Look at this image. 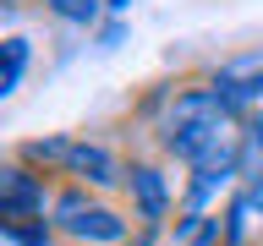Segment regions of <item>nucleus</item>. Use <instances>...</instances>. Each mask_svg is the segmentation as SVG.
Returning <instances> with one entry per match:
<instances>
[{
	"mask_svg": "<svg viewBox=\"0 0 263 246\" xmlns=\"http://www.w3.org/2000/svg\"><path fill=\"white\" fill-rule=\"evenodd\" d=\"M49 219H55L66 246H121L132 230H137L132 208L110 202V192H93V186H82V180H61Z\"/></svg>",
	"mask_w": 263,
	"mask_h": 246,
	"instance_id": "obj_1",
	"label": "nucleus"
},
{
	"mask_svg": "<svg viewBox=\"0 0 263 246\" xmlns=\"http://www.w3.org/2000/svg\"><path fill=\"white\" fill-rule=\"evenodd\" d=\"M121 197H126V208H132L137 224L170 230V219H176V208H181V175H170V159H159L154 148H143V153L126 159V186H121Z\"/></svg>",
	"mask_w": 263,
	"mask_h": 246,
	"instance_id": "obj_2",
	"label": "nucleus"
},
{
	"mask_svg": "<svg viewBox=\"0 0 263 246\" xmlns=\"http://www.w3.org/2000/svg\"><path fill=\"white\" fill-rule=\"evenodd\" d=\"M55 192H61V180L44 170H33L22 159L0 164V219H49Z\"/></svg>",
	"mask_w": 263,
	"mask_h": 246,
	"instance_id": "obj_3",
	"label": "nucleus"
},
{
	"mask_svg": "<svg viewBox=\"0 0 263 246\" xmlns=\"http://www.w3.org/2000/svg\"><path fill=\"white\" fill-rule=\"evenodd\" d=\"M209 82L241 115L263 110V44H241V49H230V55H219V60L209 66Z\"/></svg>",
	"mask_w": 263,
	"mask_h": 246,
	"instance_id": "obj_4",
	"label": "nucleus"
},
{
	"mask_svg": "<svg viewBox=\"0 0 263 246\" xmlns=\"http://www.w3.org/2000/svg\"><path fill=\"white\" fill-rule=\"evenodd\" d=\"M164 246H225V219L219 208H176Z\"/></svg>",
	"mask_w": 263,
	"mask_h": 246,
	"instance_id": "obj_5",
	"label": "nucleus"
},
{
	"mask_svg": "<svg viewBox=\"0 0 263 246\" xmlns=\"http://www.w3.org/2000/svg\"><path fill=\"white\" fill-rule=\"evenodd\" d=\"M236 175H241V186H263V110H247V120H241Z\"/></svg>",
	"mask_w": 263,
	"mask_h": 246,
	"instance_id": "obj_6",
	"label": "nucleus"
},
{
	"mask_svg": "<svg viewBox=\"0 0 263 246\" xmlns=\"http://www.w3.org/2000/svg\"><path fill=\"white\" fill-rule=\"evenodd\" d=\"M0 241L6 246H66L55 219H0Z\"/></svg>",
	"mask_w": 263,
	"mask_h": 246,
	"instance_id": "obj_7",
	"label": "nucleus"
},
{
	"mask_svg": "<svg viewBox=\"0 0 263 246\" xmlns=\"http://www.w3.org/2000/svg\"><path fill=\"white\" fill-rule=\"evenodd\" d=\"M39 11H49L55 22H66V28H82V33H93L99 22H104V0H39Z\"/></svg>",
	"mask_w": 263,
	"mask_h": 246,
	"instance_id": "obj_8",
	"label": "nucleus"
},
{
	"mask_svg": "<svg viewBox=\"0 0 263 246\" xmlns=\"http://www.w3.org/2000/svg\"><path fill=\"white\" fill-rule=\"evenodd\" d=\"M6 77H0V93L11 98L16 88H22V77H28V60H33V49H28V38H22V33H11V38H6Z\"/></svg>",
	"mask_w": 263,
	"mask_h": 246,
	"instance_id": "obj_9",
	"label": "nucleus"
},
{
	"mask_svg": "<svg viewBox=\"0 0 263 246\" xmlns=\"http://www.w3.org/2000/svg\"><path fill=\"white\" fill-rule=\"evenodd\" d=\"M121 246H164V230H148V224H137V230H132V235H126Z\"/></svg>",
	"mask_w": 263,
	"mask_h": 246,
	"instance_id": "obj_10",
	"label": "nucleus"
},
{
	"mask_svg": "<svg viewBox=\"0 0 263 246\" xmlns=\"http://www.w3.org/2000/svg\"><path fill=\"white\" fill-rule=\"evenodd\" d=\"M99 44H104V49H115V44H121V33H126V28H121V16H110V22H99Z\"/></svg>",
	"mask_w": 263,
	"mask_h": 246,
	"instance_id": "obj_11",
	"label": "nucleus"
},
{
	"mask_svg": "<svg viewBox=\"0 0 263 246\" xmlns=\"http://www.w3.org/2000/svg\"><path fill=\"white\" fill-rule=\"evenodd\" d=\"M104 6H110V16H126L132 11V0H104Z\"/></svg>",
	"mask_w": 263,
	"mask_h": 246,
	"instance_id": "obj_12",
	"label": "nucleus"
}]
</instances>
